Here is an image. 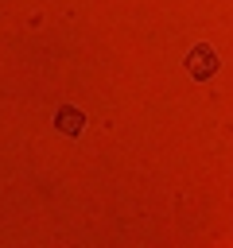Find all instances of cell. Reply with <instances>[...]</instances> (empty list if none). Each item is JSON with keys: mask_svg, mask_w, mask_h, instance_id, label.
Wrapping results in <instances>:
<instances>
[{"mask_svg": "<svg viewBox=\"0 0 233 248\" xmlns=\"http://www.w3.org/2000/svg\"><path fill=\"white\" fill-rule=\"evenodd\" d=\"M186 70H190L194 81L214 78V74H217V54H214V46H206V43L190 46V54H186Z\"/></svg>", "mask_w": 233, "mask_h": 248, "instance_id": "1", "label": "cell"}, {"mask_svg": "<svg viewBox=\"0 0 233 248\" xmlns=\"http://www.w3.org/2000/svg\"><path fill=\"white\" fill-rule=\"evenodd\" d=\"M54 128L62 136H82L85 132V112L74 108V105H62V108H54Z\"/></svg>", "mask_w": 233, "mask_h": 248, "instance_id": "2", "label": "cell"}]
</instances>
